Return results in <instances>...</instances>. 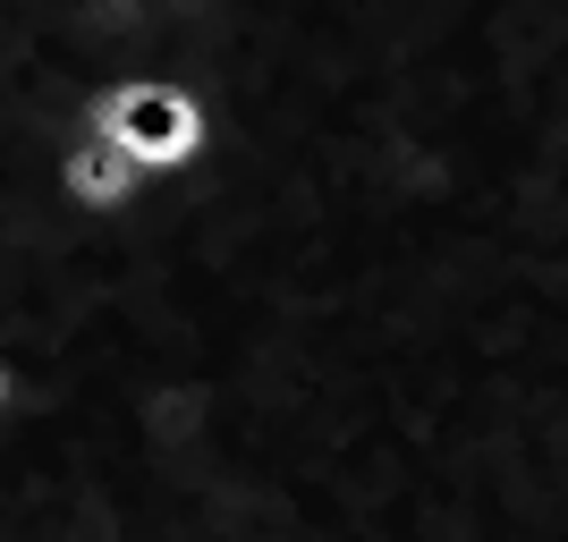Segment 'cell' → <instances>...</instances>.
Returning <instances> with one entry per match:
<instances>
[{"label": "cell", "instance_id": "7a4b0ae2", "mask_svg": "<svg viewBox=\"0 0 568 542\" xmlns=\"http://www.w3.org/2000/svg\"><path fill=\"white\" fill-rule=\"evenodd\" d=\"M9 407H26V390H18V365L0 356V416H9Z\"/></svg>", "mask_w": 568, "mask_h": 542}, {"label": "cell", "instance_id": "6da1fadb", "mask_svg": "<svg viewBox=\"0 0 568 542\" xmlns=\"http://www.w3.org/2000/svg\"><path fill=\"white\" fill-rule=\"evenodd\" d=\"M85 119L136 178H170V170H195L213 153V119L179 76H111Z\"/></svg>", "mask_w": 568, "mask_h": 542}]
</instances>
